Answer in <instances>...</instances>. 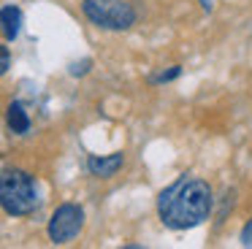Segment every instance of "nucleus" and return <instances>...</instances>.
Here are the masks:
<instances>
[{"label":"nucleus","mask_w":252,"mask_h":249,"mask_svg":"<svg viewBox=\"0 0 252 249\" xmlns=\"http://www.w3.org/2000/svg\"><path fill=\"white\" fill-rule=\"evenodd\" d=\"M212 187L198 176H179L158 195V217L168 230H190L212 214Z\"/></svg>","instance_id":"obj_1"},{"label":"nucleus","mask_w":252,"mask_h":249,"mask_svg":"<svg viewBox=\"0 0 252 249\" xmlns=\"http://www.w3.org/2000/svg\"><path fill=\"white\" fill-rule=\"evenodd\" d=\"M0 203L11 217H28L38 209V184L22 168H3L0 173Z\"/></svg>","instance_id":"obj_2"},{"label":"nucleus","mask_w":252,"mask_h":249,"mask_svg":"<svg viewBox=\"0 0 252 249\" xmlns=\"http://www.w3.org/2000/svg\"><path fill=\"white\" fill-rule=\"evenodd\" d=\"M82 11L100 30H127L136 25V8L127 0H82Z\"/></svg>","instance_id":"obj_3"},{"label":"nucleus","mask_w":252,"mask_h":249,"mask_svg":"<svg viewBox=\"0 0 252 249\" xmlns=\"http://www.w3.org/2000/svg\"><path fill=\"white\" fill-rule=\"evenodd\" d=\"M82 227H84V209L82 206L79 203H60L52 211L46 233H49V241L55 247H63V244H71L82 233Z\"/></svg>","instance_id":"obj_4"},{"label":"nucleus","mask_w":252,"mask_h":249,"mask_svg":"<svg viewBox=\"0 0 252 249\" xmlns=\"http://www.w3.org/2000/svg\"><path fill=\"white\" fill-rule=\"evenodd\" d=\"M122 165H125V155H122V152H114V155H106V157L93 155L87 160V171L93 173V176H98V179L117 176V171H120Z\"/></svg>","instance_id":"obj_5"},{"label":"nucleus","mask_w":252,"mask_h":249,"mask_svg":"<svg viewBox=\"0 0 252 249\" xmlns=\"http://www.w3.org/2000/svg\"><path fill=\"white\" fill-rule=\"evenodd\" d=\"M6 119H8V127H11V133H14V135H25V133H30V117H28V111H25L22 103H8Z\"/></svg>","instance_id":"obj_6"},{"label":"nucleus","mask_w":252,"mask_h":249,"mask_svg":"<svg viewBox=\"0 0 252 249\" xmlns=\"http://www.w3.org/2000/svg\"><path fill=\"white\" fill-rule=\"evenodd\" d=\"M0 16H3V35H6V41H14L19 35V30H22V11L17 5H3Z\"/></svg>","instance_id":"obj_7"},{"label":"nucleus","mask_w":252,"mask_h":249,"mask_svg":"<svg viewBox=\"0 0 252 249\" xmlns=\"http://www.w3.org/2000/svg\"><path fill=\"white\" fill-rule=\"evenodd\" d=\"M90 65H93V60H82V62H71V68H68V73L71 76H84L90 70Z\"/></svg>","instance_id":"obj_8"},{"label":"nucleus","mask_w":252,"mask_h":249,"mask_svg":"<svg viewBox=\"0 0 252 249\" xmlns=\"http://www.w3.org/2000/svg\"><path fill=\"white\" fill-rule=\"evenodd\" d=\"M182 73V68H179V65H174V68H171V70H163V73H160V76H155V84H163V81H171V79H176V76H179Z\"/></svg>","instance_id":"obj_9"},{"label":"nucleus","mask_w":252,"mask_h":249,"mask_svg":"<svg viewBox=\"0 0 252 249\" xmlns=\"http://www.w3.org/2000/svg\"><path fill=\"white\" fill-rule=\"evenodd\" d=\"M239 241L244 244V247H252V219L244 222V227H241V233H239Z\"/></svg>","instance_id":"obj_10"},{"label":"nucleus","mask_w":252,"mask_h":249,"mask_svg":"<svg viewBox=\"0 0 252 249\" xmlns=\"http://www.w3.org/2000/svg\"><path fill=\"white\" fill-rule=\"evenodd\" d=\"M8 68H11V54H8V49L3 46V49H0V70L6 73Z\"/></svg>","instance_id":"obj_11"}]
</instances>
